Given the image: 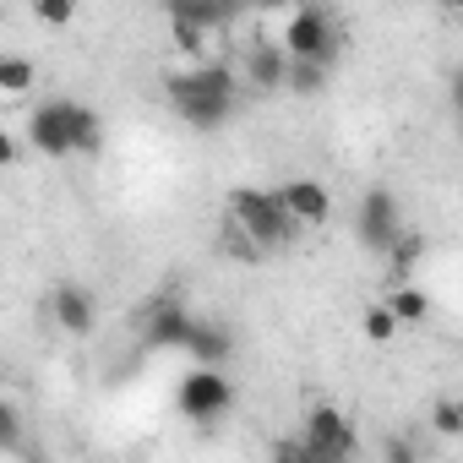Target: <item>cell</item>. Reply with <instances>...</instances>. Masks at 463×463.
Here are the masks:
<instances>
[{
	"instance_id": "obj_1",
	"label": "cell",
	"mask_w": 463,
	"mask_h": 463,
	"mask_svg": "<svg viewBox=\"0 0 463 463\" xmlns=\"http://www.w3.org/2000/svg\"><path fill=\"white\" fill-rule=\"evenodd\" d=\"M164 93H169L175 115L191 131H218L229 120V109H235V99H241V77L223 61H196V71H175L164 82Z\"/></svg>"
},
{
	"instance_id": "obj_2",
	"label": "cell",
	"mask_w": 463,
	"mask_h": 463,
	"mask_svg": "<svg viewBox=\"0 0 463 463\" xmlns=\"http://www.w3.org/2000/svg\"><path fill=\"white\" fill-rule=\"evenodd\" d=\"M104 142V120L93 104L77 99H44L28 115V147L44 158H77V153H99Z\"/></svg>"
},
{
	"instance_id": "obj_3",
	"label": "cell",
	"mask_w": 463,
	"mask_h": 463,
	"mask_svg": "<svg viewBox=\"0 0 463 463\" xmlns=\"http://www.w3.org/2000/svg\"><path fill=\"white\" fill-rule=\"evenodd\" d=\"M229 223L241 229V235L268 257V251H284V246H295V218L279 207V196L273 191H262V185H241V191H229Z\"/></svg>"
},
{
	"instance_id": "obj_4",
	"label": "cell",
	"mask_w": 463,
	"mask_h": 463,
	"mask_svg": "<svg viewBox=\"0 0 463 463\" xmlns=\"http://www.w3.org/2000/svg\"><path fill=\"white\" fill-rule=\"evenodd\" d=\"M279 50H284L289 61H322V66L333 71V66H338V50H344L333 12L317 6V0H300V6L284 17V39H279Z\"/></svg>"
},
{
	"instance_id": "obj_5",
	"label": "cell",
	"mask_w": 463,
	"mask_h": 463,
	"mask_svg": "<svg viewBox=\"0 0 463 463\" xmlns=\"http://www.w3.org/2000/svg\"><path fill=\"white\" fill-rule=\"evenodd\" d=\"M175 409H180V420H191V425H213V420H223L229 409H235V387H229L223 365H196L191 376H180V387H175Z\"/></svg>"
},
{
	"instance_id": "obj_6",
	"label": "cell",
	"mask_w": 463,
	"mask_h": 463,
	"mask_svg": "<svg viewBox=\"0 0 463 463\" xmlns=\"http://www.w3.org/2000/svg\"><path fill=\"white\" fill-rule=\"evenodd\" d=\"M300 452H306V463H344V458H354L360 441H354L349 414H344L338 403H311V414H306V436H300Z\"/></svg>"
},
{
	"instance_id": "obj_7",
	"label": "cell",
	"mask_w": 463,
	"mask_h": 463,
	"mask_svg": "<svg viewBox=\"0 0 463 463\" xmlns=\"http://www.w3.org/2000/svg\"><path fill=\"white\" fill-rule=\"evenodd\" d=\"M398 229H403L398 196H392V191H365V196H360V213H354L360 246H365V251H387V246L398 241Z\"/></svg>"
},
{
	"instance_id": "obj_8",
	"label": "cell",
	"mask_w": 463,
	"mask_h": 463,
	"mask_svg": "<svg viewBox=\"0 0 463 463\" xmlns=\"http://www.w3.org/2000/svg\"><path fill=\"white\" fill-rule=\"evenodd\" d=\"M273 196H279V207L295 218V229H322V223L333 218V191H327L322 180H311V175H300V180H284Z\"/></svg>"
},
{
	"instance_id": "obj_9",
	"label": "cell",
	"mask_w": 463,
	"mask_h": 463,
	"mask_svg": "<svg viewBox=\"0 0 463 463\" xmlns=\"http://www.w3.org/2000/svg\"><path fill=\"white\" fill-rule=\"evenodd\" d=\"M191 333V311L180 306V295H153L142 306V344L147 349H180Z\"/></svg>"
},
{
	"instance_id": "obj_10",
	"label": "cell",
	"mask_w": 463,
	"mask_h": 463,
	"mask_svg": "<svg viewBox=\"0 0 463 463\" xmlns=\"http://www.w3.org/2000/svg\"><path fill=\"white\" fill-rule=\"evenodd\" d=\"M50 317H55V327L61 333H71V338H88L93 333V322H99V300H93V289H82V284H55V295H50Z\"/></svg>"
},
{
	"instance_id": "obj_11",
	"label": "cell",
	"mask_w": 463,
	"mask_h": 463,
	"mask_svg": "<svg viewBox=\"0 0 463 463\" xmlns=\"http://www.w3.org/2000/svg\"><path fill=\"white\" fill-rule=\"evenodd\" d=\"M284 66H289V55H284L279 44H251L246 66H241V88L273 93V88H284Z\"/></svg>"
},
{
	"instance_id": "obj_12",
	"label": "cell",
	"mask_w": 463,
	"mask_h": 463,
	"mask_svg": "<svg viewBox=\"0 0 463 463\" xmlns=\"http://www.w3.org/2000/svg\"><path fill=\"white\" fill-rule=\"evenodd\" d=\"M196 365H223L229 354H235V338H229L218 322H196L191 317V333H185V344H180Z\"/></svg>"
},
{
	"instance_id": "obj_13",
	"label": "cell",
	"mask_w": 463,
	"mask_h": 463,
	"mask_svg": "<svg viewBox=\"0 0 463 463\" xmlns=\"http://www.w3.org/2000/svg\"><path fill=\"white\" fill-rule=\"evenodd\" d=\"M39 88V66L28 55H0V104H28Z\"/></svg>"
},
{
	"instance_id": "obj_14",
	"label": "cell",
	"mask_w": 463,
	"mask_h": 463,
	"mask_svg": "<svg viewBox=\"0 0 463 463\" xmlns=\"http://www.w3.org/2000/svg\"><path fill=\"white\" fill-rule=\"evenodd\" d=\"M235 6L241 0H169V17H180V23H196V28H223L229 17H235Z\"/></svg>"
},
{
	"instance_id": "obj_15",
	"label": "cell",
	"mask_w": 463,
	"mask_h": 463,
	"mask_svg": "<svg viewBox=\"0 0 463 463\" xmlns=\"http://www.w3.org/2000/svg\"><path fill=\"white\" fill-rule=\"evenodd\" d=\"M387 311L398 317V327H420V322H430V295L420 289V284H398L392 295H387Z\"/></svg>"
},
{
	"instance_id": "obj_16",
	"label": "cell",
	"mask_w": 463,
	"mask_h": 463,
	"mask_svg": "<svg viewBox=\"0 0 463 463\" xmlns=\"http://www.w3.org/2000/svg\"><path fill=\"white\" fill-rule=\"evenodd\" d=\"M387 257H392V273H398V279H414L420 262L430 257V241H425V235H403V229H398V241L387 246Z\"/></svg>"
},
{
	"instance_id": "obj_17",
	"label": "cell",
	"mask_w": 463,
	"mask_h": 463,
	"mask_svg": "<svg viewBox=\"0 0 463 463\" xmlns=\"http://www.w3.org/2000/svg\"><path fill=\"white\" fill-rule=\"evenodd\" d=\"M327 77H333V71H327L322 61H289V66H284V88H289V93H306V99L322 93Z\"/></svg>"
},
{
	"instance_id": "obj_18",
	"label": "cell",
	"mask_w": 463,
	"mask_h": 463,
	"mask_svg": "<svg viewBox=\"0 0 463 463\" xmlns=\"http://www.w3.org/2000/svg\"><path fill=\"white\" fill-rule=\"evenodd\" d=\"M0 452H28V425L12 398H0Z\"/></svg>"
},
{
	"instance_id": "obj_19",
	"label": "cell",
	"mask_w": 463,
	"mask_h": 463,
	"mask_svg": "<svg viewBox=\"0 0 463 463\" xmlns=\"http://www.w3.org/2000/svg\"><path fill=\"white\" fill-rule=\"evenodd\" d=\"M28 12L39 17V28L61 33V28H71V23H77V0H28Z\"/></svg>"
},
{
	"instance_id": "obj_20",
	"label": "cell",
	"mask_w": 463,
	"mask_h": 463,
	"mask_svg": "<svg viewBox=\"0 0 463 463\" xmlns=\"http://www.w3.org/2000/svg\"><path fill=\"white\" fill-rule=\"evenodd\" d=\"M360 333H365L371 344H392L403 327H398V317H392L387 306H365V317H360Z\"/></svg>"
},
{
	"instance_id": "obj_21",
	"label": "cell",
	"mask_w": 463,
	"mask_h": 463,
	"mask_svg": "<svg viewBox=\"0 0 463 463\" xmlns=\"http://www.w3.org/2000/svg\"><path fill=\"white\" fill-rule=\"evenodd\" d=\"M430 430L447 436V441L463 436V403H458V398H436V403H430Z\"/></svg>"
},
{
	"instance_id": "obj_22",
	"label": "cell",
	"mask_w": 463,
	"mask_h": 463,
	"mask_svg": "<svg viewBox=\"0 0 463 463\" xmlns=\"http://www.w3.org/2000/svg\"><path fill=\"white\" fill-rule=\"evenodd\" d=\"M223 257H235V262H262V251L241 235L235 223H223Z\"/></svg>"
},
{
	"instance_id": "obj_23",
	"label": "cell",
	"mask_w": 463,
	"mask_h": 463,
	"mask_svg": "<svg viewBox=\"0 0 463 463\" xmlns=\"http://www.w3.org/2000/svg\"><path fill=\"white\" fill-rule=\"evenodd\" d=\"M23 137H12V131H0V175H6V169H17L23 164Z\"/></svg>"
},
{
	"instance_id": "obj_24",
	"label": "cell",
	"mask_w": 463,
	"mask_h": 463,
	"mask_svg": "<svg viewBox=\"0 0 463 463\" xmlns=\"http://www.w3.org/2000/svg\"><path fill=\"white\" fill-rule=\"evenodd\" d=\"M382 458H387V463H414L420 452H414L409 441H387V447H382Z\"/></svg>"
},
{
	"instance_id": "obj_25",
	"label": "cell",
	"mask_w": 463,
	"mask_h": 463,
	"mask_svg": "<svg viewBox=\"0 0 463 463\" xmlns=\"http://www.w3.org/2000/svg\"><path fill=\"white\" fill-rule=\"evenodd\" d=\"M262 6H284V0H262ZM295 6H300V0H289V12H295Z\"/></svg>"
}]
</instances>
